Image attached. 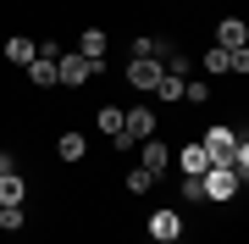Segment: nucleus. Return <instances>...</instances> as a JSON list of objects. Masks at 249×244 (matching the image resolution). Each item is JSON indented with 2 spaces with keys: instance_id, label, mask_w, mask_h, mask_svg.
Instances as JSON below:
<instances>
[{
  "instance_id": "obj_1",
  "label": "nucleus",
  "mask_w": 249,
  "mask_h": 244,
  "mask_svg": "<svg viewBox=\"0 0 249 244\" xmlns=\"http://www.w3.org/2000/svg\"><path fill=\"white\" fill-rule=\"evenodd\" d=\"M238 139H244V128H211L199 145H205V155H211V167H227L232 150H238Z\"/></svg>"
},
{
  "instance_id": "obj_2",
  "label": "nucleus",
  "mask_w": 249,
  "mask_h": 244,
  "mask_svg": "<svg viewBox=\"0 0 249 244\" xmlns=\"http://www.w3.org/2000/svg\"><path fill=\"white\" fill-rule=\"evenodd\" d=\"M94 73H100V67H94V61H83L78 50H61V56H55V83H67V89H78V83H89Z\"/></svg>"
},
{
  "instance_id": "obj_3",
  "label": "nucleus",
  "mask_w": 249,
  "mask_h": 244,
  "mask_svg": "<svg viewBox=\"0 0 249 244\" xmlns=\"http://www.w3.org/2000/svg\"><path fill=\"white\" fill-rule=\"evenodd\" d=\"M199 194L211 200V206H227V200L238 194V178H232L227 167H211V172H205V178H199Z\"/></svg>"
},
{
  "instance_id": "obj_4",
  "label": "nucleus",
  "mask_w": 249,
  "mask_h": 244,
  "mask_svg": "<svg viewBox=\"0 0 249 244\" xmlns=\"http://www.w3.org/2000/svg\"><path fill=\"white\" fill-rule=\"evenodd\" d=\"M216 45L222 50H249V22L244 17H222L216 22Z\"/></svg>"
},
{
  "instance_id": "obj_5",
  "label": "nucleus",
  "mask_w": 249,
  "mask_h": 244,
  "mask_svg": "<svg viewBox=\"0 0 249 244\" xmlns=\"http://www.w3.org/2000/svg\"><path fill=\"white\" fill-rule=\"evenodd\" d=\"M122 133L133 139V145H139V139H150V133H155V111H150V106H133V111H122Z\"/></svg>"
},
{
  "instance_id": "obj_6",
  "label": "nucleus",
  "mask_w": 249,
  "mask_h": 244,
  "mask_svg": "<svg viewBox=\"0 0 249 244\" xmlns=\"http://www.w3.org/2000/svg\"><path fill=\"white\" fill-rule=\"evenodd\" d=\"M150 239H155V244L183 239V217H178V211H150Z\"/></svg>"
},
{
  "instance_id": "obj_7",
  "label": "nucleus",
  "mask_w": 249,
  "mask_h": 244,
  "mask_svg": "<svg viewBox=\"0 0 249 244\" xmlns=\"http://www.w3.org/2000/svg\"><path fill=\"white\" fill-rule=\"evenodd\" d=\"M106 28H83V34H78V56H83V61H94V67H106Z\"/></svg>"
},
{
  "instance_id": "obj_8",
  "label": "nucleus",
  "mask_w": 249,
  "mask_h": 244,
  "mask_svg": "<svg viewBox=\"0 0 249 244\" xmlns=\"http://www.w3.org/2000/svg\"><path fill=\"white\" fill-rule=\"evenodd\" d=\"M160 56H166V39H155V34H139L127 45V61H160Z\"/></svg>"
},
{
  "instance_id": "obj_9",
  "label": "nucleus",
  "mask_w": 249,
  "mask_h": 244,
  "mask_svg": "<svg viewBox=\"0 0 249 244\" xmlns=\"http://www.w3.org/2000/svg\"><path fill=\"white\" fill-rule=\"evenodd\" d=\"M127 83H133V89H144V94H150L155 83H160V61H127Z\"/></svg>"
},
{
  "instance_id": "obj_10",
  "label": "nucleus",
  "mask_w": 249,
  "mask_h": 244,
  "mask_svg": "<svg viewBox=\"0 0 249 244\" xmlns=\"http://www.w3.org/2000/svg\"><path fill=\"white\" fill-rule=\"evenodd\" d=\"M178 167H183V178H205V172H211V155H205V145H183Z\"/></svg>"
},
{
  "instance_id": "obj_11",
  "label": "nucleus",
  "mask_w": 249,
  "mask_h": 244,
  "mask_svg": "<svg viewBox=\"0 0 249 244\" xmlns=\"http://www.w3.org/2000/svg\"><path fill=\"white\" fill-rule=\"evenodd\" d=\"M55 155H61V161H83V155H89V139H83V133H72V128H67V133L55 139Z\"/></svg>"
},
{
  "instance_id": "obj_12",
  "label": "nucleus",
  "mask_w": 249,
  "mask_h": 244,
  "mask_svg": "<svg viewBox=\"0 0 249 244\" xmlns=\"http://www.w3.org/2000/svg\"><path fill=\"white\" fill-rule=\"evenodd\" d=\"M34 50H39V45H34L28 34H11V39H6V61H11V67H28V61H34Z\"/></svg>"
},
{
  "instance_id": "obj_13",
  "label": "nucleus",
  "mask_w": 249,
  "mask_h": 244,
  "mask_svg": "<svg viewBox=\"0 0 249 244\" xmlns=\"http://www.w3.org/2000/svg\"><path fill=\"white\" fill-rule=\"evenodd\" d=\"M22 200H28L22 172H6V178H0V206H22Z\"/></svg>"
},
{
  "instance_id": "obj_14",
  "label": "nucleus",
  "mask_w": 249,
  "mask_h": 244,
  "mask_svg": "<svg viewBox=\"0 0 249 244\" xmlns=\"http://www.w3.org/2000/svg\"><path fill=\"white\" fill-rule=\"evenodd\" d=\"M139 145H144V167H150V172H155V178H160V167H166V161H172V150H166V145H160V139H155V133H150V139H139Z\"/></svg>"
},
{
  "instance_id": "obj_15",
  "label": "nucleus",
  "mask_w": 249,
  "mask_h": 244,
  "mask_svg": "<svg viewBox=\"0 0 249 244\" xmlns=\"http://www.w3.org/2000/svg\"><path fill=\"white\" fill-rule=\"evenodd\" d=\"M150 94H155V100H166V106H172V100H183V78H172V73H160V83H155Z\"/></svg>"
},
{
  "instance_id": "obj_16",
  "label": "nucleus",
  "mask_w": 249,
  "mask_h": 244,
  "mask_svg": "<svg viewBox=\"0 0 249 244\" xmlns=\"http://www.w3.org/2000/svg\"><path fill=\"white\" fill-rule=\"evenodd\" d=\"M100 133H106V139H116V133H122V111H116V106H100Z\"/></svg>"
},
{
  "instance_id": "obj_17",
  "label": "nucleus",
  "mask_w": 249,
  "mask_h": 244,
  "mask_svg": "<svg viewBox=\"0 0 249 244\" xmlns=\"http://www.w3.org/2000/svg\"><path fill=\"white\" fill-rule=\"evenodd\" d=\"M127 189H133V194H150L155 189V172L150 167H133V172H127Z\"/></svg>"
},
{
  "instance_id": "obj_18",
  "label": "nucleus",
  "mask_w": 249,
  "mask_h": 244,
  "mask_svg": "<svg viewBox=\"0 0 249 244\" xmlns=\"http://www.w3.org/2000/svg\"><path fill=\"white\" fill-rule=\"evenodd\" d=\"M199 61H205V73H227V50H222V45H211Z\"/></svg>"
},
{
  "instance_id": "obj_19",
  "label": "nucleus",
  "mask_w": 249,
  "mask_h": 244,
  "mask_svg": "<svg viewBox=\"0 0 249 244\" xmlns=\"http://www.w3.org/2000/svg\"><path fill=\"white\" fill-rule=\"evenodd\" d=\"M28 217H22V206H0V227H6V233H17Z\"/></svg>"
},
{
  "instance_id": "obj_20",
  "label": "nucleus",
  "mask_w": 249,
  "mask_h": 244,
  "mask_svg": "<svg viewBox=\"0 0 249 244\" xmlns=\"http://www.w3.org/2000/svg\"><path fill=\"white\" fill-rule=\"evenodd\" d=\"M183 100L188 106H205V100H211V83H183Z\"/></svg>"
},
{
  "instance_id": "obj_21",
  "label": "nucleus",
  "mask_w": 249,
  "mask_h": 244,
  "mask_svg": "<svg viewBox=\"0 0 249 244\" xmlns=\"http://www.w3.org/2000/svg\"><path fill=\"white\" fill-rule=\"evenodd\" d=\"M6 172H17V161H11L6 150H0V178H6Z\"/></svg>"
},
{
  "instance_id": "obj_22",
  "label": "nucleus",
  "mask_w": 249,
  "mask_h": 244,
  "mask_svg": "<svg viewBox=\"0 0 249 244\" xmlns=\"http://www.w3.org/2000/svg\"><path fill=\"white\" fill-rule=\"evenodd\" d=\"M172 244H178V239H172Z\"/></svg>"
}]
</instances>
